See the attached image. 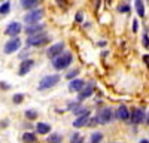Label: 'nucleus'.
<instances>
[{"label": "nucleus", "instance_id": "nucleus-10", "mask_svg": "<svg viewBox=\"0 0 149 143\" xmlns=\"http://www.w3.org/2000/svg\"><path fill=\"white\" fill-rule=\"evenodd\" d=\"M84 88H85V82H84L82 79H73V81L69 83V91H70V92H74V91L81 92Z\"/></svg>", "mask_w": 149, "mask_h": 143}, {"label": "nucleus", "instance_id": "nucleus-14", "mask_svg": "<svg viewBox=\"0 0 149 143\" xmlns=\"http://www.w3.org/2000/svg\"><path fill=\"white\" fill-rule=\"evenodd\" d=\"M88 121H90V112H88V113H85V115H82V116H79V118L76 119V121L73 122V127L81 128V127H84Z\"/></svg>", "mask_w": 149, "mask_h": 143}, {"label": "nucleus", "instance_id": "nucleus-22", "mask_svg": "<svg viewBox=\"0 0 149 143\" xmlns=\"http://www.w3.org/2000/svg\"><path fill=\"white\" fill-rule=\"evenodd\" d=\"M48 143H61V136L60 134H51L48 137Z\"/></svg>", "mask_w": 149, "mask_h": 143}, {"label": "nucleus", "instance_id": "nucleus-15", "mask_svg": "<svg viewBox=\"0 0 149 143\" xmlns=\"http://www.w3.org/2000/svg\"><path fill=\"white\" fill-rule=\"evenodd\" d=\"M91 94H93V87H85V88L79 92L78 100H79V101H82V100H85V99H88Z\"/></svg>", "mask_w": 149, "mask_h": 143}, {"label": "nucleus", "instance_id": "nucleus-26", "mask_svg": "<svg viewBox=\"0 0 149 143\" xmlns=\"http://www.w3.org/2000/svg\"><path fill=\"white\" fill-rule=\"evenodd\" d=\"M139 30V22H137V19H134L133 21V31H137Z\"/></svg>", "mask_w": 149, "mask_h": 143}, {"label": "nucleus", "instance_id": "nucleus-21", "mask_svg": "<svg viewBox=\"0 0 149 143\" xmlns=\"http://www.w3.org/2000/svg\"><path fill=\"white\" fill-rule=\"evenodd\" d=\"M103 140V134L102 133H93L91 134V143H100Z\"/></svg>", "mask_w": 149, "mask_h": 143}, {"label": "nucleus", "instance_id": "nucleus-9", "mask_svg": "<svg viewBox=\"0 0 149 143\" xmlns=\"http://www.w3.org/2000/svg\"><path fill=\"white\" fill-rule=\"evenodd\" d=\"M33 66H34V61H33V60H24V61L21 63V66H19L18 75H19V76H26L29 72L33 69Z\"/></svg>", "mask_w": 149, "mask_h": 143}, {"label": "nucleus", "instance_id": "nucleus-7", "mask_svg": "<svg viewBox=\"0 0 149 143\" xmlns=\"http://www.w3.org/2000/svg\"><path fill=\"white\" fill-rule=\"evenodd\" d=\"M45 42H48V36L40 33V34H37V36H31V37L27 40V45L29 46H40Z\"/></svg>", "mask_w": 149, "mask_h": 143}, {"label": "nucleus", "instance_id": "nucleus-11", "mask_svg": "<svg viewBox=\"0 0 149 143\" xmlns=\"http://www.w3.org/2000/svg\"><path fill=\"white\" fill-rule=\"evenodd\" d=\"M116 118H118V119H122V121H127V119L130 118V110H128V107H127L125 104H121V106L118 107Z\"/></svg>", "mask_w": 149, "mask_h": 143}, {"label": "nucleus", "instance_id": "nucleus-18", "mask_svg": "<svg viewBox=\"0 0 149 143\" xmlns=\"http://www.w3.org/2000/svg\"><path fill=\"white\" fill-rule=\"evenodd\" d=\"M22 142L24 143H34L36 142V134H33V133H24L22 134Z\"/></svg>", "mask_w": 149, "mask_h": 143}, {"label": "nucleus", "instance_id": "nucleus-20", "mask_svg": "<svg viewBox=\"0 0 149 143\" xmlns=\"http://www.w3.org/2000/svg\"><path fill=\"white\" fill-rule=\"evenodd\" d=\"M10 10V2H3L0 5V15H6Z\"/></svg>", "mask_w": 149, "mask_h": 143}, {"label": "nucleus", "instance_id": "nucleus-6", "mask_svg": "<svg viewBox=\"0 0 149 143\" xmlns=\"http://www.w3.org/2000/svg\"><path fill=\"white\" fill-rule=\"evenodd\" d=\"M63 49H64V43H63V42H58V43L52 45L51 48H48L46 55H48L49 58H52V60H54L55 57H58V55L63 54Z\"/></svg>", "mask_w": 149, "mask_h": 143}, {"label": "nucleus", "instance_id": "nucleus-28", "mask_svg": "<svg viewBox=\"0 0 149 143\" xmlns=\"http://www.w3.org/2000/svg\"><path fill=\"white\" fill-rule=\"evenodd\" d=\"M128 9H130V6H128V5H124V6H121V8H119V10H121V12H128Z\"/></svg>", "mask_w": 149, "mask_h": 143}, {"label": "nucleus", "instance_id": "nucleus-19", "mask_svg": "<svg viewBox=\"0 0 149 143\" xmlns=\"http://www.w3.org/2000/svg\"><path fill=\"white\" fill-rule=\"evenodd\" d=\"M134 6L137 9V15L139 17H145V6H143V2L137 0V2H134Z\"/></svg>", "mask_w": 149, "mask_h": 143}, {"label": "nucleus", "instance_id": "nucleus-1", "mask_svg": "<svg viewBox=\"0 0 149 143\" xmlns=\"http://www.w3.org/2000/svg\"><path fill=\"white\" fill-rule=\"evenodd\" d=\"M70 63H72V54H70V52H63L61 55H58V57H55V58L52 60V66H54V69H57V70L66 69Z\"/></svg>", "mask_w": 149, "mask_h": 143}, {"label": "nucleus", "instance_id": "nucleus-32", "mask_svg": "<svg viewBox=\"0 0 149 143\" xmlns=\"http://www.w3.org/2000/svg\"><path fill=\"white\" fill-rule=\"evenodd\" d=\"M140 143H149V140H146V139H143V140H140Z\"/></svg>", "mask_w": 149, "mask_h": 143}, {"label": "nucleus", "instance_id": "nucleus-30", "mask_svg": "<svg viewBox=\"0 0 149 143\" xmlns=\"http://www.w3.org/2000/svg\"><path fill=\"white\" fill-rule=\"evenodd\" d=\"M143 61L149 66V55H143Z\"/></svg>", "mask_w": 149, "mask_h": 143}, {"label": "nucleus", "instance_id": "nucleus-25", "mask_svg": "<svg viewBox=\"0 0 149 143\" xmlns=\"http://www.w3.org/2000/svg\"><path fill=\"white\" fill-rule=\"evenodd\" d=\"M22 99H24L22 94H15V95H14V103H21Z\"/></svg>", "mask_w": 149, "mask_h": 143}, {"label": "nucleus", "instance_id": "nucleus-5", "mask_svg": "<svg viewBox=\"0 0 149 143\" xmlns=\"http://www.w3.org/2000/svg\"><path fill=\"white\" fill-rule=\"evenodd\" d=\"M42 17H43V10L42 9H34V10L29 12V14L24 17V21H26L27 24H36Z\"/></svg>", "mask_w": 149, "mask_h": 143}, {"label": "nucleus", "instance_id": "nucleus-33", "mask_svg": "<svg viewBox=\"0 0 149 143\" xmlns=\"http://www.w3.org/2000/svg\"><path fill=\"white\" fill-rule=\"evenodd\" d=\"M148 125H149V115H148Z\"/></svg>", "mask_w": 149, "mask_h": 143}, {"label": "nucleus", "instance_id": "nucleus-29", "mask_svg": "<svg viewBox=\"0 0 149 143\" xmlns=\"http://www.w3.org/2000/svg\"><path fill=\"white\" fill-rule=\"evenodd\" d=\"M143 45H145V46H149V37H148L146 34L143 36Z\"/></svg>", "mask_w": 149, "mask_h": 143}, {"label": "nucleus", "instance_id": "nucleus-27", "mask_svg": "<svg viewBox=\"0 0 149 143\" xmlns=\"http://www.w3.org/2000/svg\"><path fill=\"white\" fill-rule=\"evenodd\" d=\"M78 72H79V70H73V72H70V73L67 75V78H69V79L74 78V76H76V73H78Z\"/></svg>", "mask_w": 149, "mask_h": 143}, {"label": "nucleus", "instance_id": "nucleus-2", "mask_svg": "<svg viewBox=\"0 0 149 143\" xmlns=\"http://www.w3.org/2000/svg\"><path fill=\"white\" fill-rule=\"evenodd\" d=\"M58 82H60V76L58 75H48V76L42 78V81L39 82V87H37V88H39L40 91H43V90L55 87Z\"/></svg>", "mask_w": 149, "mask_h": 143}, {"label": "nucleus", "instance_id": "nucleus-24", "mask_svg": "<svg viewBox=\"0 0 149 143\" xmlns=\"http://www.w3.org/2000/svg\"><path fill=\"white\" fill-rule=\"evenodd\" d=\"M26 116H27L29 119H36L37 112H36V110H27V112H26Z\"/></svg>", "mask_w": 149, "mask_h": 143}, {"label": "nucleus", "instance_id": "nucleus-31", "mask_svg": "<svg viewBox=\"0 0 149 143\" xmlns=\"http://www.w3.org/2000/svg\"><path fill=\"white\" fill-rule=\"evenodd\" d=\"M76 21H79V22L82 21V14H78V15H76Z\"/></svg>", "mask_w": 149, "mask_h": 143}, {"label": "nucleus", "instance_id": "nucleus-8", "mask_svg": "<svg viewBox=\"0 0 149 143\" xmlns=\"http://www.w3.org/2000/svg\"><path fill=\"white\" fill-rule=\"evenodd\" d=\"M19 31H21V24L17 22V21L10 22L9 26L6 27V30H5V33H6L8 36H12V37H17V36L19 34Z\"/></svg>", "mask_w": 149, "mask_h": 143}, {"label": "nucleus", "instance_id": "nucleus-12", "mask_svg": "<svg viewBox=\"0 0 149 143\" xmlns=\"http://www.w3.org/2000/svg\"><path fill=\"white\" fill-rule=\"evenodd\" d=\"M143 119H145V112L142 109H134L133 110V113H131L133 124H140V122H143Z\"/></svg>", "mask_w": 149, "mask_h": 143}, {"label": "nucleus", "instance_id": "nucleus-3", "mask_svg": "<svg viewBox=\"0 0 149 143\" xmlns=\"http://www.w3.org/2000/svg\"><path fill=\"white\" fill-rule=\"evenodd\" d=\"M112 119H113V113H112V110L109 109V107L102 109L97 115V121L100 124H109V122H112Z\"/></svg>", "mask_w": 149, "mask_h": 143}, {"label": "nucleus", "instance_id": "nucleus-17", "mask_svg": "<svg viewBox=\"0 0 149 143\" xmlns=\"http://www.w3.org/2000/svg\"><path fill=\"white\" fill-rule=\"evenodd\" d=\"M37 3H39L37 0H24V2H21L24 9H33V8L37 6Z\"/></svg>", "mask_w": 149, "mask_h": 143}, {"label": "nucleus", "instance_id": "nucleus-23", "mask_svg": "<svg viewBox=\"0 0 149 143\" xmlns=\"http://www.w3.org/2000/svg\"><path fill=\"white\" fill-rule=\"evenodd\" d=\"M82 140H84V139H82V136H81L79 133H74V134L70 137V142H72V143H82Z\"/></svg>", "mask_w": 149, "mask_h": 143}, {"label": "nucleus", "instance_id": "nucleus-4", "mask_svg": "<svg viewBox=\"0 0 149 143\" xmlns=\"http://www.w3.org/2000/svg\"><path fill=\"white\" fill-rule=\"evenodd\" d=\"M19 46H21V39L14 37V39H10V40H8V42L5 43L3 51H5V54H12V52L18 51Z\"/></svg>", "mask_w": 149, "mask_h": 143}, {"label": "nucleus", "instance_id": "nucleus-13", "mask_svg": "<svg viewBox=\"0 0 149 143\" xmlns=\"http://www.w3.org/2000/svg\"><path fill=\"white\" fill-rule=\"evenodd\" d=\"M43 28H45L43 24H33V26H30V27L26 28V33L30 34V36H37L40 31H43Z\"/></svg>", "mask_w": 149, "mask_h": 143}, {"label": "nucleus", "instance_id": "nucleus-16", "mask_svg": "<svg viewBox=\"0 0 149 143\" xmlns=\"http://www.w3.org/2000/svg\"><path fill=\"white\" fill-rule=\"evenodd\" d=\"M36 128H37V133L39 134H48L49 131H51V127H49L48 124H45V122H39L36 125Z\"/></svg>", "mask_w": 149, "mask_h": 143}]
</instances>
